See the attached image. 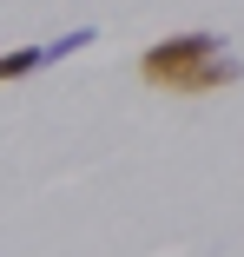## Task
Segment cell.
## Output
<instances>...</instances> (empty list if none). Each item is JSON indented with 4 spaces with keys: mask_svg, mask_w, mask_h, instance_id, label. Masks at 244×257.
Wrapping results in <instances>:
<instances>
[{
    "mask_svg": "<svg viewBox=\"0 0 244 257\" xmlns=\"http://www.w3.org/2000/svg\"><path fill=\"white\" fill-rule=\"evenodd\" d=\"M139 79L152 92H172V99H211V92H231L244 79V66L224 46V33L191 27V33H165V40L145 46L139 53Z\"/></svg>",
    "mask_w": 244,
    "mask_h": 257,
    "instance_id": "cell-1",
    "label": "cell"
},
{
    "mask_svg": "<svg viewBox=\"0 0 244 257\" xmlns=\"http://www.w3.org/2000/svg\"><path fill=\"white\" fill-rule=\"evenodd\" d=\"M40 66H46V46H14V53H0V86H14V79L40 73Z\"/></svg>",
    "mask_w": 244,
    "mask_h": 257,
    "instance_id": "cell-2",
    "label": "cell"
},
{
    "mask_svg": "<svg viewBox=\"0 0 244 257\" xmlns=\"http://www.w3.org/2000/svg\"><path fill=\"white\" fill-rule=\"evenodd\" d=\"M92 40H99V33H92V27H73L66 40H53V46H46V66H53V60H66V53H86Z\"/></svg>",
    "mask_w": 244,
    "mask_h": 257,
    "instance_id": "cell-3",
    "label": "cell"
}]
</instances>
